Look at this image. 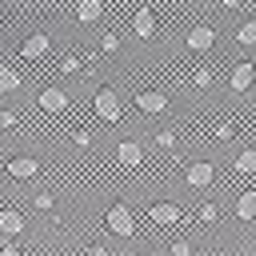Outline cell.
Wrapping results in <instances>:
<instances>
[{
    "instance_id": "cell-1",
    "label": "cell",
    "mask_w": 256,
    "mask_h": 256,
    "mask_svg": "<svg viewBox=\"0 0 256 256\" xmlns=\"http://www.w3.org/2000/svg\"><path fill=\"white\" fill-rule=\"evenodd\" d=\"M96 116H100V120H116V116H120V96H116L112 88L96 92Z\"/></svg>"
},
{
    "instance_id": "cell-2",
    "label": "cell",
    "mask_w": 256,
    "mask_h": 256,
    "mask_svg": "<svg viewBox=\"0 0 256 256\" xmlns=\"http://www.w3.org/2000/svg\"><path fill=\"white\" fill-rule=\"evenodd\" d=\"M108 228H112L116 236H132V228H136V220H132V212H128L124 204H116V208L108 212Z\"/></svg>"
},
{
    "instance_id": "cell-3",
    "label": "cell",
    "mask_w": 256,
    "mask_h": 256,
    "mask_svg": "<svg viewBox=\"0 0 256 256\" xmlns=\"http://www.w3.org/2000/svg\"><path fill=\"white\" fill-rule=\"evenodd\" d=\"M132 32H136L140 40L156 36V16H152V8H140V12H136V20H132Z\"/></svg>"
},
{
    "instance_id": "cell-4",
    "label": "cell",
    "mask_w": 256,
    "mask_h": 256,
    "mask_svg": "<svg viewBox=\"0 0 256 256\" xmlns=\"http://www.w3.org/2000/svg\"><path fill=\"white\" fill-rule=\"evenodd\" d=\"M116 160H120V164H124V168H136V164H140V160H144V148H140V144H136V140H124V144H120V148H116Z\"/></svg>"
},
{
    "instance_id": "cell-5",
    "label": "cell",
    "mask_w": 256,
    "mask_h": 256,
    "mask_svg": "<svg viewBox=\"0 0 256 256\" xmlns=\"http://www.w3.org/2000/svg\"><path fill=\"white\" fill-rule=\"evenodd\" d=\"M8 172H12L16 180H32V176L40 172V164H36L32 156H16V160H8Z\"/></svg>"
},
{
    "instance_id": "cell-6",
    "label": "cell",
    "mask_w": 256,
    "mask_h": 256,
    "mask_svg": "<svg viewBox=\"0 0 256 256\" xmlns=\"http://www.w3.org/2000/svg\"><path fill=\"white\" fill-rule=\"evenodd\" d=\"M212 176H216V172H212V164H208V160H196V164L188 168V184H192V188H208V184H212Z\"/></svg>"
},
{
    "instance_id": "cell-7",
    "label": "cell",
    "mask_w": 256,
    "mask_h": 256,
    "mask_svg": "<svg viewBox=\"0 0 256 256\" xmlns=\"http://www.w3.org/2000/svg\"><path fill=\"white\" fill-rule=\"evenodd\" d=\"M212 40H216V32H212L208 24H200V28H192V32H188V48H196V52H208V48H212Z\"/></svg>"
},
{
    "instance_id": "cell-8",
    "label": "cell",
    "mask_w": 256,
    "mask_h": 256,
    "mask_svg": "<svg viewBox=\"0 0 256 256\" xmlns=\"http://www.w3.org/2000/svg\"><path fill=\"white\" fill-rule=\"evenodd\" d=\"M40 108H44V112H64V108H68V96H64L60 88H44V92H40Z\"/></svg>"
},
{
    "instance_id": "cell-9",
    "label": "cell",
    "mask_w": 256,
    "mask_h": 256,
    "mask_svg": "<svg viewBox=\"0 0 256 256\" xmlns=\"http://www.w3.org/2000/svg\"><path fill=\"white\" fill-rule=\"evenodd\" d=\"M48 52V36L44 32H32L28 40H24V60H40Z\"/></svg>"
},
{
    "instance_id": "cell-10",
    "label": "cell",
    "mask_w": 256,
    "mask_h": 256,
    "mask_svg": "<svg viewBox=\"0 0 256 256\" xmlns=\"http://www.w3.org/2000/svg\"><path fill=\"white\" fill-rule=\"evenodd\" d=\"M136 104H140L144 112H164V108H168V96H164V92H140Z\"/></svg>"
},
{
    "instance_id": "cell-11",
    "label": "cell",
    "mask_w": 256,
    "mask_h": 256,
    "mask_svg": "<svg viewBox=\"0 0 256 256\" xmlns=\"http://www.w3.org/2000/svg\"><path fill=\"white\" fill-rule=\"evenodd\" d=\"M0 232H4V236H20V232H24V220H20V212L4 208V212H0Z\"/></svg>"
},
{
    "instance_id": "cell-12",
    "label": "cell",
    "mask_w": 256,
    "mask_h": 256,
    "mask_svg": "<svg viewBox=\"0 0 256 256\" xmlns=\"http://www.w3.org/2000/svg\"><path fill=\"white\" fill-rule=\"evenodd\" d=\"M152 220L156 224H176L180 220V208L176 204H152Z\"/></svg>"
},
{
    "instance_id": "cell-13",
    "label": "cell",
    "mask_w": 256,
    "mask_h": 256,
    "mask_svg": "<svg viewBox=\"0 0 256 256\" xmlns=\"http://www.w3.org/2000/svg\"><path fill=\"white\" fill-rule=\"evenodd\" d=\"M232 88H236V92H248V88H252V64H236V72H232Z\"/></svg>"
},
{
    "instance_id": "cell-14",
    "label": "cell",
    "mask_w": 256,
    "mask_h": 256,
    "mask_svg": "<svg viewBox=\"0 0 256 256\" xmlns=\"http://www.w3.org/2000/svg\"><path fill=\"white\" fill-rule=\"evenodd\" d=\"M100 12H104V4H100V0H80V8H76V16H80L84 24L100 20Z\"/></svg>"
},
{
    "instance_id": "cell-15",
    "label": "cell",
    "mask_w": 256,
    "mask_h": 256,
    "mask_svg": "<svg viewBox=\"0 0 256 256\" xmlns=\"http://www.w3.org/2000/svg\"><path fill=\"white\" fill-rule=\"evenodd\" d=\"M236 212H240V220H252V212H256V192H240Z\"/></svg>"
},
{
    "instance_id": "cell-16",
    "label": "cell",
    "mask_w": 256,
    "mask_h": 256,
    "mask_svg": "<svg viewBox=\"0 0 256 256\" xmlns=\"http://www.w3.org/2000/svg\"><path fill=\"white\" fill-rule=\"evenodd\" d=\"M12 88H20V76H16V68L0 64V92H12Z\"/></svg>"
},
{
    "instance_id": "cell-17",
    "label": "cell",
    "mask_w": 256,
    "mask_h": 256,
    "mask_svg": "<svg viewBox=\"0 0 256 256\" xmlns=\"http://www.w3.org/2000/svg\"><path fill=\"white\" fill-rule=\"evenodd\" d=\"M236 172H244V176L256 172V152H252V148H244V152L236 156Z\"/></svg>"
},
{
    "instance_id": "cell-18",
    "label": "cell",
    "mask_w": 256,
    "mask_h": 256,
    "mask_svg": "<svg viewBox=\"0 0 256 256\" xmlns=\"http://www.w3.org/2000/svg\"><path fill=\"white\" fill-rule=\"evenodd\" d=\"M236 40H240V44H252V40H256V24H252V20H248V24H240Z\"/></svg>"
},
{
    "instance_id": "cell-19",
    "label": "cell",
    "mask_w": 256,
    "mask_h": 256,
    "mask_svg": "<svg viewBox=\"0 0 256 256\" xmlns=\"http://www.w3.org/2000/svg\"><path fill=\"white\" fill-rule=\"evenodd\" d=\"M100 44H104V52H116V48H120V36H116V32H104Z\"/></svg>"
},
{
    "instance_id": "cell-20",
    "label": "cell",
    "mask_w": 256,
    "mask_h": 256,
    "mask_svg": "<svg viewBox=\"0 0 256 256\" xmlns=\"http://www.w3.org/2000/svg\"><path fill=\"white\" fill-rule=\"evenodd\" d=\"M156 144H160L164 152H172V148H176V136H172V132H160V136H156Z\"/></svg>"
},
{
    "instance_id": "cell-21",
    "label": "cell",
    "mask_w": 256,
    "mask_h": 256,
    "mask_svg": "<svg viewBox=\"0 0 256 256\" xmlns=\"http://www.w3.org/2000/svg\"><path fill=\"white\" fill-rule=\"evenodd\" d=\"M196 216H200V224H212V220H216V204H204Z\"/></svg>"
},
{
    "instance_id": "cell-22",
    "label": "cell",
    "mask_w": 256,
    "mask_h": 256,
    "mask_svg": "<svg viewBox=\"0 0 256 256\" xmlns=\"http://www.w3.org/2000/svg\"><path fill=\"white\" fill-rule=\"evenodd\" d=\"M60 68H64V72H80V56H64Z\"/></svg>"
},
{
    "instance_id": "cell-23",
    "label": "cell",
    "mask_w": 256,
    "mask_h": 256,
    "mask_svg": "<svg viewBox=\"0 0 256 256\" xmlns=\"http://www.w3.org/2000/svg\"><path fill=\"white\" fill-rule=\"evenodd\" d=\"M208 84H212V72L200 68V72H196V88H208Z\"/></svg>"
},
{
    "instance_id": "cell-24",
    "label": "cell",
    "mask_w": 256,
    "mask_h": 256,
    "mask_svg": "<svg viewBox=\"0 0 256 256\" xmlns=\"http://www.w3.org/2000/svg\"><path fill=\"white\" fill-rule=\"evenodd\" d=\"M36 208H40V212H48V208H52V196H48V192H40V196H36Z\"/></svg>"
},
{
    "instance_id": "cell-25",
    "label": "cell",
    "mask_w": 256,
    "mask_h": 256,
    "mask_svg": "<svg viewBox=\"0 0 256 256\" xmlns=\"http://www.w3.org/2000/svg\"><path fill=\"white\" fill-rule=\"evenodd\" d=\"M16 124V112H0V128H12Z\"/></svg>"
},
{
    "instance_id": "cell-26",
    "label": "cell",
    "mask_w": 256,
    "mask_h": 256,
    "mask_svg": "<svg viewBox=\"0 0 256 256\" xmlns=\"http://www.w3.org/2000/svg\"><path fill=\"white\" fill-rule=\"evenodd\" d=\"M8 4H16V0H8Z\"/></svg>"
}]
</instances>
